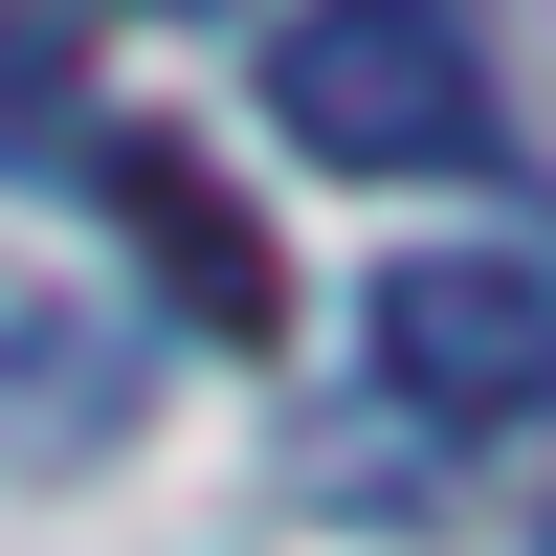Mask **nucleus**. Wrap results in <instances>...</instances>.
<instances>
[{"label":"nucleus","instance_id":"nucleus-4","mask_svg":"<svg viewBox=\"0 0 556 556\" xmlns=\"http://www.w3.org/2000/svg\"><path fill=\"white\" fill-rule=\"evenodd\" d=\"M112 379L134 356L89 334V312H0V468H89V445H112Z\"/></svg>","mask_w":556,"mask_h":556},{"label":"nucleus","instance_id":"nucleus-2","mask_svg":"<svg viewBox=\"0 0 556 556\" xmlns=\"http://www.w3.org/2000/svg\"><path fill=\"white\" fill-rule=\"evenodd\" d=\"M379 379L424 401V424H534L556 401V223L379 267Z\"/></svg>","mask_w":556,"mask_h":556},{"label":"nucleus","instance_id":"nucleus-5","mask_svg":"<svg viewBox=\"0 0 556 556\" xmlns=\"http://www.w3.org/2000/svg\"><path fill=\"white\" fill-rule=\"evenodd\" d=\"M0 156H67V45L0 0Z\"/></svg>","mask_w":556,"mask_h":556},{"label":"nucleus","instance_id":"nucleus-3","mask_svg":"<svg viewBox=\"0 0 556 556\" xmlns=\"http://www.w3.org/2000/svg\"><path fill=\"white\" fill-rule=\"evenodd\" d=\"M89 178H112V223H134V267H156V290L201 312L223 356H267V334H290V267L245 245V201H223V178L178 156V134H112V156H89Z\"/></svg>","mask_w":556,"mask_h":556},{"label":"nucleus","instance_id":"nucleus-6","mask_svg":"<svg viewBox=\"0 0 556 556\" xmlns=\"http://www.w3.org/2000/svg\"><path fill=\"white\" fill-rule=\"evenodd\" d=\"M534 556H556V534H534Z\"/></svg>","mask_w":556,"mask_h":556},{"label":"nucleus","instance_id":"nucleus-1","mask_svg":"<svg viewBox=\"0 0 556 556\" xmlns=\"http://www.w3.org/2000/svg\"><path fill=\"white\" fill-rule=\"evenodd\" d=\"M267 112L334 178H468L490 156V23L468 0H312L267 45Z\"/></svg>","mask_w":556,"mask_h":556}]
</instances>
